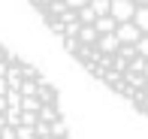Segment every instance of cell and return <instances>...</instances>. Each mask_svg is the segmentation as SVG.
<instances>
[{
	"label": "cell",
	"mask_w": 148,
	"mask_h": 139,
	"mask_svg": "<svg viewBox=\"0 0 148 139\" xmlns=\"http://www.w3.org/2000/svg\"><path fill=\"white\" fill-rule=\"evenodd\" d=\"M0 139H70L58 88L6 42H0Z\"/></svg>",
	"instance_id": "6da1fadb"
}]
</instances>
